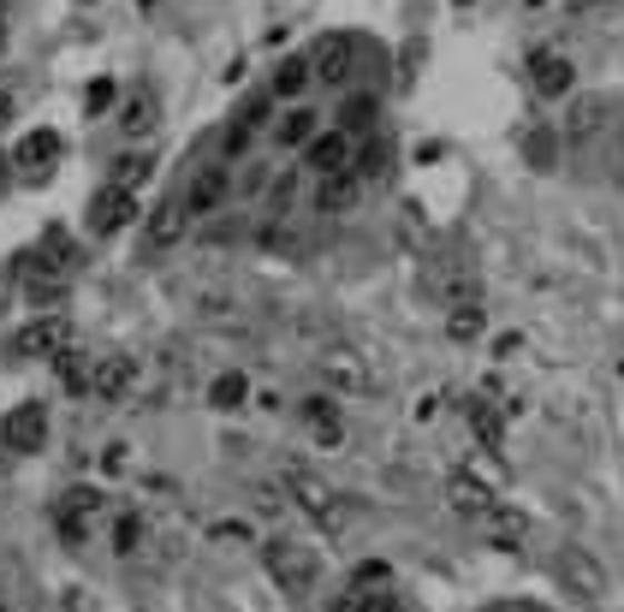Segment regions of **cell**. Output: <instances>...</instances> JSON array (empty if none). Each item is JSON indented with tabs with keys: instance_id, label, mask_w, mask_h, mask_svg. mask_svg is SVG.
<instances>
[{
	"instance_id": "43",
	"label": "cell",
	"mask_w": 624,
	"mask_h": 612,
	"mask_svg": "<svg viewBox=\"0 0 624 612\" xmlns=\"http://www.w3.org/2000/svg\"><path fill=\"white\" fill-rule=\"evenodd\" d=\"M137 7H155V0H137Z\"/></svg>"
},
{
	"instance_id": "5",
	"label": "cell",
	"mask_w": 624,
	"mask_h": 612,
	"mask_svg": "<svg viewBox=\"0 0 624 612\" xmlns=\"http://www.w3.org/2000/svg\"><path fill=\"white\" fill-rule=\"evenodd\" d=\"M137 215H143V208H137V190H131V185H101L96 197H90V233H96V238L126 233Z\"/></svg>"
},
{
	"instance_id": "44",
	"label": "cell",
	"mask_w": 624,
	"mask_h": 612,
	"mask_svg": "<svg viewBox=\"0 0 624 612\" xmlns=\"http://www.w3.org/2000/svg\"><path fill=\"white\" fill-rule=\"evenodd\" d=\"M0 612H7V606H0Z\"/></svg>"
},
{
	"instance_id": "9",
	"label": "cell",
	"mask_w": 624,
	"mask_h": 612,
	"mask_svg": "<svg viewBox=\"0 0 624 612\" xmlns=\"http://www.w3.org/2000/svg\"><path fill=\"white\" fill-rule=\"evenodd\" d=\"M227 190H232V172H227V167H197V172H190V185L179 190V208H185V220H197V215H215V208L227 203Z\"/></svg>"
},
{
	"instance_id": "19",
	"label": "cell",
	"mask_w": 624,
	"mask_h": 612,
	"mask_svg": "<svg viewBox=\"0 0 624 612\" xmlns=\"http://www.w3.org/2000/svg\"><path fill=\"white\" fill-rule=\"evenodd\" d=\"M446 505H453L458 517H471V523H476V517L494 505V494H488V487H482L476 476H453V482H446Z\"/></svg>"
},
{
	"instance_id": "4",
	"label": "cell",
	"mask_w": 624,
	"mask_h": 612,
	"mask_svg": "<svg viewBox=\"0 0 624 612\" xmlns=\"http://www.w3.org/2000/svg\"><path fill=\"white\" fill-rule=\"evenodd\" d=\"M363 60V42L351 37V30H327V37L316 42V55H309V72H316L321 83H351Z\"/></svg>"
},
{
	"instance_id": "12",
	"label": "cell",
	"mask_w": 624,
	"mask_h": 612,
	"mask_svg": "<svg viewBox=\"0 0 624 612\" xmlns=\"http://www.w3.org/2000/svg\"><path fill=\"white\" fill-rule=\"evenodd\" d=\"M571 83H577V66H571L559 48H542V55L529 60V90L542 96V101H559L571 96Z\"/></svg>"
},
{
	"instance_id": "29",
	"label": "cell",
	"mask_w": 624,
	"mask_h": 612,
	"mask_svg": "<svg viewBox=\"0 0 624 612\" xmlns=\"http://www.w3.org/2000/svg\"><path fill=\"white\" fill-rule=\"evenodd\" d=\"M375 113H380V101H375V96H351V101H345V113H339V119H345L339 131H369V126H375Z\"/></svg>"
},
{
	"instance_id": "34",
	"label": "cell",
	"mask_w": 624,
	"mask_h": 612,
	"mask_svg": "<svg viewBox=\"0 0 624 612\" xmlns=\"http://www.w3.org/2000/svg\"><path fill=\"white\" fill-rule=\"evenodd\" d=\"M250 137H256V126H245V119H238V126H227V137H220V149H227L232 161H238V155L250 149Z\"/></svg>"
},
{
	"instance_id": "41",
	"label": "cell",
	"mask_w": 624,
	"mask_h": 612,
	"mask_svg": "<svg viewBox=\"0 0 624 612\" xmlns=\"http://www.w3.org/2000/svg\"><path fill=\"white\" fill-rule=\"evenodd\" d=\"M583 7H601V0H583Z\"/></svg>"
},
{
	"instance_id": "40",
	"label": "cell",
	"mask_w": 624,
	"mask_h": 612,
	"mask_svg": "<svg viewBox=\"0 0 624 612\" xmlns=\"http://www.w3.org/2000/svg\"><path fill=\"white\" fill-rule=\"evenodd\" d=\"M506 612H547V606H506Z\"/></svg>"
},
{
	"instance_id": "10",
	"label": "cell",
	"mask_w": 624,
	"mask_h": 612,
	"mask_svg": "<svg viewBox=\"0 0 624 612\" xmlns=\"http://www.w3.org/2000/svg\"><path fill=\"white\" fill-rule=\"evenodd\" d=\"M0 434H7V452H42V441H48V405H37V398L12 405V416L0 423Z\"/></svg>"
},
{
	"instance_id": "35",
	"label": "cell",
	"mask_w": 624,
	"mask_h": 612,
	"mask_svg": "<svg viewBox=\"0 0 624 612\" xmlns=\"http://www.w3.org/2000/svg\"><path fill=\"white\" fill-rule=\"evenodd\" d=\"M416 66H423V37H410V42H405V55H398V83H410V78H416Z\"/></svg>"
},
{
	"instance_id": "17",
	"label": "cell",
	"mask_w": 624,
	"mask_h": 612,
	"mask_svg": "<svg viewBox=\"0 0 624 612\" xmlns=\"http://www.w3.org/2000/svg\"><path fill=\"white\" fill-rule=\"evenodd\" d=\"M357 197H363L357 172H334V179H321V190H316V215H351Z\"/></svg>"
},
{
	"instance_id": "27",
	"label": "cell",
	"mask_w": 624,
	"mask_h": 612,
	"mask_svg": "<svg viewBox=\"0 0 624 612\" xmlns=\"http://www.w3.org/2000/svg\"><path fill=\"white\" fill-rule=\"evenodd\" d=\"M524 155H529V167L547 172L553 161H559V137H553L547 126H529V131H524Z\"/></svg>"
},
{
	"instance_id": "1",
	"label": "cell",
	"mask_w": 624,
	"mask_h": 612,
	"mask_svg": "<svg viewBox=\"0 0 624 612\" xmlns=\"http://www.w3.org/2000/svg\"><path fill=\"white\" fill-rule=\"evenodd\" d=\"M263 559H268V576L280 583V594H291V601H304V594L316 589V576H321L316 547H304V541H286V535H274L268 547H263Z\"/></svg>"
},
{
	"instance_id": "30",
	"label": "cell",
	"mask_w": 624,
	"mask_h": 612,
	"mask_svg": "<svg viewBox=\"0 0 624 612\" xmlns=\"http://www.w3.org/2000/svg\"><path fill=\"white\" fill-rule=\"evenodd\" d=\"M55 363H60L66 387H72V393H90V357H83V352H66V357H55Z\"/></svg>"
},
{
	"instance_id": "6",
	"label": "cell",
	"mask_w": 624,
	"mask_h": 612,
	"mask_svg": "<svg viewBox=\"0 0 624 612\" xmlns=\"http://www.w3.org/2000/svg\"><path fill=\"white\" fill-rule=\"evenodd\" d=\"M96 517H101V494H96V487H66V494L55 500V530H60V541H72V547L90 541V523Z\"/></svg>"
},
{
	"instance_id": "24",
	"label": "cell",
	"mask_w": 624,
	"mask_h": 612,
	"mask_svg": "<svg viewBox=\"0 0 624 612\" xmlns=\"http://www.w3.org/2000/svg\"><path fill=\"white\" fill-rule=\"evenodd\" d=\"M309 60H280V72H274V101H298L309 90Z\"/></svg>"
},
{
	"instance_id": "11",
	"label": "cell",
	"mask_w": 624,
	"mask_h": 612,
	"mask_svg": "<svg viewBox=\"0 0 624 612\" xmlns=\"http://www.w3.org/2000/svg\"><path fill=\"white\" fill-rule=\"evenodd\" d=\"M351 131H316L304 144V167L321 172V179H334V172H351Z\"/></svg>"
},
{
	"instance_id": "38",
	"label": "cell",
	"mask_w": 624,
	"mask_h": 612,
	"mask_svg": "<svg viewBox=\"0 0 624 612\" xmlns=\"http://www.w3.org/2000/svg\"><path fill=\"white\" fill-rule=\"evenodd\" d=\"M12 108H19V101H12V90H0V126L12 119Z\"/></svg>"
},
{
	"instance_id": "21",
	"label": "cell",
	"mask_w": 624,
	"mask_h": 612,
	"mask_svg": "<svg viewBox=\"0 0 624 612\" xmlns=\"http://www.w3.org/2000/svg\"><path fill=\"white\" fill-rule=\"evenodd\" d=\"M179 238H185V208H179V197H167L149 215V244H155V250H172Z\"/></svg>"
},
{
	"instance_id": "26",
	"label": "cell",
	"mask_w": 624,
	"mask_h": 612,
	"mask_svg": "<svg viewBox=\"0 0 624 612\" xmlns=\"http://www.w3.org/2000/svg\"><path fill=\"white\" fill-rule=\"evenodd\" d=\"M387 161H393V144H387V137H369V144L351 155V172H357V179H380Z\"/></svg>"
},
{
	"instance_id": "8",
	"label": "cell",
	"mask_w": 624,
	"mask_h": 612,
	"mask_svg": "<svg viewBox=\"0 0 624 612\" xmlns=\"http://www.w3.org/2000/svg\"><path fill=\"white\" fill-rule=\"evenodd\" d=\"M316 369L334 393H369V363H363L357 345H321Z\"/></svg>"
},
{
	"instance_id": "33",
	"label": "cell",
	"mask_w": 624,
	"mask_h": 612,
	"mask_svg": "<svg viewBox=\"0 0 624 612\" xmlns=\"http://www.w3.org/2000/svg\"><path fill=\"white\" fill-rule=\"evenodd\" d=\"M149 179V155H119L113 161V185H143Z\"/></svg>"
},
{
	"instance_id": "25",
	"label": "cell",
	"mask_w": 624,
	"mask_h": 612,
	"mask_svg": "<svg viewBox=\"0 0 624 612\" xmlns=\"http://www.w3.org/2000/svg\"><path fill=\"white\" fill-rule=\"evenodd\" d=\"M119 131H126V137H149V131H155V96H149V90H137V96L126 101V113H119Z\"/></svg>"
},
{
	"instance_id": "39",
	"label": "cell",
	"mask_w": 624,
	"mask_h": 612,
	"mask_svg": "<svg viewBox=\"0 0 624 612\" xmlns=\"http://www.w3.org/2000/svg\"><path fill=\"white\" fill-rule=\"evenodd\" d=\"M7 167H12V161H7V155H0V185H7Z\"/></svg>"
},
{
	"instance_id": "7",
	"label": "cell",
	"mask_w": 624,
	"mask_h": 612,
	"mask_svg": "<svg viewBox=\"0 0 624 612\" xmlns=\"http://www.w3.org/2000/svg\"><path fill=\"white\" fill-rule=\"evenodd\" d=\"M553 571H559V583L577 594V601H601V594H606V565L588 547H559Z\"/></svg>"
},
{
	"instance_id": "14",
	"label": "cell",
	"mask_w": 624,
	"mask_h": 612,
	"mask_svg": "<svg viewBox=\"0 0 624 612\" xmlns=\"http://www.w3.org/2000/svg\"><path fill=\"white\" fill-rule=\"evenodd\" d=\"M60 155H66V137L42 126V131H24V144L12 149V167H24L30 179H48V172H55V161H60Z\"/></svg>"
},
{
	"instance_id": "20",
	"label": "cell",
	"mask_w": 624,
	"mask_h": 612,
	"mask_svg": "<svg viewBox=\"0 0 624 612\" xmlns=\"http://www.w3.org/2000/svg\"><path fill=\"white\" fill-rule=\"evenodd\" d=\"M464 416H471L482 452H499V446H506V423H499V411L488 405V398H464Z\"/></svg>"
},
{
	"instance_id": "42",
	"label": "cell",
	"mask_w": 624,
	"mask_h": 612,
	"mask_svg": "<svg viewBox=\"0 0 624 612\" xmlns=\"http://www.w3.org/2000/svg\"><path fill=\"white\" fill-rule=\"evenodd\" d=\"M0 48H7V30H0Z\"/></svg>"
},
{
	"instance_id": "3",
	"label": "cell",
	"mask_w": 624,
	"mask_h": 612,
	"mask_svg": "<svg viewBox=\"0 0 624 612\" xmlns=\"http://www.w3.org/2000/svg\"><path fill=\"white\" fill-rule=\"evenodd\" d=\"M286 494L298 500V512H304V517H316L321 530H339V523H345L339 494H334V487H327L321 476H309V470H286Z\"/></svg>"
},
{
	"instance_id": "23",
	"label": "cell",
	"mask_w": 624,
	"mask_h": 612,
	"mask_svg": "<svg viewBox=\"0 0 624 612\" xmlns=\"http://www.w3.org/2000/svg\"><path fill=\"white\" fill-rule=\"evenodd\" d=\"M245 398H250V381L238 375V369H227V375L208 381V405H215V411H238Z\"/></svg>"
},
{
	"instance_id": "2",
	"label": "cell",
	"mask_w": 624,
	"mask_h": 612,
	"mask_svg": "<svg viewBox=\"0 0 624 612\" xmlns=\"http://www.w3.org/2000/svg\"><path fill=\"white\" fill-rule=\"evenodd\" d=\"M72 316H60V309H48V316H37V322H30V327H19V339H12V352H19V357H48V363H55V357H66V352H72Z\"/></svg>"
},
{
	"instance_id": "18",
	"label": "cell",
	"mask_w": 624,
	"mask_h": 612,
	"mask_svg": "<svg viewBox=\"0 0 624 612\" xmlns=\"http://www.w3.org/2000/svg\"><path fill=\"white\" fill-rule=\"evenodd\" d=\"M316 131H321V119L309 113L304 101H291V108L280 113V126H274V144H280V149H304Z\"/></svg>"
},
{
	"instance_id": "13",
	"label": "cell",
	"mask_w": 624,
	"mask_h": 612,
	"mask_svg": "<svg viewBox=\"0 0 624 612\" xmlns=\"http://www.w3.org/2000/svg\"><path fill=\"white\" fill-rule=\"evenodd\" d=\"M476 530L488 535V547H499V553H517V547H524V535H529V517L517 512V505H499V500H494L488 512L476 517Z\"/></svg>"
},
{
	"instance_id": "16",
	"label": "cell",
	"mask_w": 624,
	"mask_h": 612,
	"mask_svg": "<svg viewBox=\"0 0 624 612\" xmlns=\"http://www.w3.org/2000/svg\"><path fill=\"white\" fill-rule=\"evenodd\" d=\"M298 411H304V428L316 434L321 446H339V441H345V416H339L334 398H321V393H316V398H304Z\"/></svg>"
},
{
	"instance_id": "31",
	"label": "cell",
	"mask_w": 624,
	"mask_h": 612,
	"mask_svg": "<svg viewBox=\"0 0 624 612\" xmlns=\"http://www.w3.org/2000/svg\"><path fill=\"white\" fill-rule=\"evenodd\" d=\"M137 541H143V517L126 512V517L113 523V553H137Z\"/></svg>"
},
{
	"instance_id": "32",
	"label": "cell",
	"mask_w": 624,
	"mask_h": 612,
	"mask_svg": "<svg viewBox=\"0 0 624 612\" xmlns=\"http://www.w3.org/2000/svg\"><path fill=\"white\" fill-rule=\"evenodd\" d=\"M387 583H393V571L380 565V559H363V565L351 571V589H357V594H363V589H387Z\"/></svg>"
},
{
	"instance_id": "28",
	"label": "cell",
	"mask_w": 624,
	"mask_h": 612,
	"mask_svg": "<svg viewBox=\"0 0 624 612\" xmlns=\"http://www.w3.org/2000/svg\"><path fill=\"white\" fill-rule=\"evenodd\" d=\"M482 327H488V316H482V304H453V316H446V334H453L458 345L476 339Z\"/></svg>"
},
{
	"instance_id": "37",
	"label": "cell",
	"mask_w": 624,
	"mask_h": 612,
	"mask_svg": "<svg viewBox=\"0 0 624 612\" xmlns=\"http://www.w3.org/2000/svg\"><path fill=\"white\" fill-rule=\"evenodd\" d=\"M215 541H250V530H245V523H215Z\"/></svg>"
},
{
	"instance_id": "36",
	"label": "cell",
	"mask_w": 624,
	"mask_h": 612,
	"mask_svg": "<svg viewBox=\"0 0 624 612\" xmlns=\"http://www.w3.org/2000/svg\"><path fill=\"white\" fill-rule=\"evenodd\" d=\"M113 108V83H90V96H83V113H108Z\"/></svg>"
},
{
	"instance_id": "22",
	"label": "cell",
	"mask_w": 624,
	"mask_h": 612,
	"mask_svg": "<svg viewBox=\"0 0 624 612\" xmlns=\"http://www.w3.org/2000/svg\"><path fill=\"white\" fill-rule=\"evenodd\" d=\"M606 126V101L601 96H583L577 108H571V119H565V144H588Z\"/></svg>"
},
{
	"instance_id": "15",
	"label": "cell",
	"mask_w": 624,
	"mask_h": 612,
	"mask_svg": "<svg viewBox=\"0 0 624 612\" xmlns=\"http://www.w3.org/2000/svg\"><path fill=\"white\" fill-rule=\"evenodd\" d=\"M137 387V363L131 357H96L90 363V398H101V405H119Z\"/></svg>"
}]
</instances>
